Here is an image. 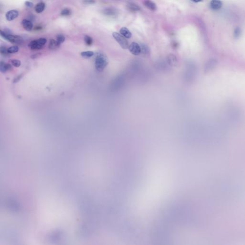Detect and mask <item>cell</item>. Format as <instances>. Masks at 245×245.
<instances>
[{
    "mask_svg": "<svg viewBox=\"0 0 245 245\" xmlns=\"http://www.w3.org/2000/svg\"><path fill=\"white\" fill-rule=\"evenodd\" d=\"M25 5L26 6L28 7L29 8L33 7L34 6V4L32 2H29V1H25Z\"/></svg>",
    "mask_w": 245,
    "mask_h": 245,
    "instance_id": "cell-25",
    "label": "cell"
},
{
    "mask_svg": "<svg viewBox=\"0 0 245 245\" xmlns=\"http://www.w3.org/2000/svg\"><path fill=\"white\" fill-rule=\"evenodd\" d=\"M0 53L1 54V55L3 56H7L9 55L10 54L8 51V48L5 46H1L0 48Z\"/></svg>",
    "mask_w": 245,
    "mask_h": 245,
    "instance_id": "cell-19",
    "label": "cell"
},
{
    "mask_svg": "<svg viewBox=\"0 0 245 245\" xmlns=\"http://www.w3.org/2000/svg\"><path fill=\"white\" fill-rule=\"evenodd\" d=\"M12 66L10 64H7L2 61L0 63V71L3 73H5L6 71L12 70Z\"/></svg>",
    "mask_w": 245,
    "mask_h": 245,
    "instance_id": "cell-9",
    "label": "cell"
},
{
    "mask_svg": "<svg viewBox=\"0 0 245 245\" xmlns=\"http://www.w3.org/2000/svg\"><path fill=\"white\" fill-rule=\"evenodd\" d=\"M113 37L116 41L119 44L121 47L123 49H126L129 48V43L124 37L117 32L113 33Z\"/></svg>",
    "mask_w": 245,
    "mask_h": 245,
    "instance_id": "cell-4",
    "label": "cell"
},
{
    "mask_svg": "<svg viewBox=\"0 0 245 245\" xmlns=\"http://www.w3.org/2000/svg\"><path fill=\"white\" fill-rule=\"evenodd\" d=\"M46 5L44 2H40L39 3H37V5H36L35 9L37 13H41L42 12H43V11L44 10L45 8Z\"/></svg>",
    "mask_w": 245,
    "mask_h": 245,
    "instance_id": "cell-16",
    "label": "cell"
},
{
    "mask_svg": "<svg viewBox=\"0 0 245 245\" xmlns=\"http://www.w3.org/2000/svg\"><path fill=\"white\" fill-rule=\"evenodd\" d=\"M94 54V52L91 51H83V52H81V53H80L81 56L84 58H90L93 56Z\"/></svg>",
    "mask_w": 245,
    "mask_h": 245,
    "instance_id": "cell-17",
    "label": "cell"
},
{
    "mask_svg": "<svg viewBox=\"0 0 245 245\" xmlns=\"http://www.w3.org/2000/svg\"><path fill=\"white\" fill-rule=\"evenodd\" d=\"M0 35L4 39L13 44H20L23 43L22 38L20 36L12 35L11 30H9V29L1 30Z\"/></svg>",
    "mask_w": 245,
    "mask_h": 245,
    "instance_id": "cell-1",
    "label": "cell"
},
{
    "mask_svg": "<svg viewBox=\"0 0 245 245\" xmlns=\"http://www.w3.org/2000/svg\"><path fill=\"white\" fill-rule=\"evenodd\" d=\"M117 10L114 8L109 7L104 9L103 13L105 15L107 16H114L117 14Z\"/></svg>",
    "mask_w": 245,
    "mask_h": 245,
    "instance_id": "cell-10",
    "label": "cell"
},
{
    "mask_svg": "<svg viewBox=\"0 0 245 245\" xmlns=\"http://www.w3.org/2000/svg\"><path fill=\"white\" fill-rule=\"evenodd\" d=\"M126 8L128 10L132 12H136L139 11L141 10V7L136 3L129 2L126 5Z\"/></svg>",
    "mask_w": 245,
    "mask_h": 245,
    "instance_id": "cell-8",
    "label": "cell"
},
{
    "mask_svg": "<svg viewBox=\"0 0 245 245\" xmlns=\"http://www.w3.org/2000/svg\"><path fill=\"white\" fill-rule=\"evenodd\" d=\"M120 33L121 35L126 39H130L132 37V34L130 31L128 30V29L125 27H123L122 28H121Z\"/></svg>",
    "mask_w": 245,
    "mask_h": 245,
    "instance_id": "cell-12",
    "label": "cell"
},
{
    "mask_svg": "<svg viewBox=\"0 0 245 245\" xmlns=\"http://www.w3.org/2000/svg\"><path fill=\"white\" fill-rule=\"evenodd\" d=\"M128 49L130 53L135 56H137L141 53L140 46L135 42H133L129 45Z\"/></svg>",
    "mask_w": 245,
    "mask_h": 245,
    "instance_id": "cell-5",
    "label": "cell"
},
{
    "mask_svg": "<svg viewBox=\"0 0 245 245\" xmlns=\"http://www.w3.org/2000/svg\"><path fill=\"white\" fill-rule=\"evenodd\" d=\"M71 13H72V11L71 10L70 8H66L61 11L60 15L62 17H68L71 15Z\"/></svg>",
    "mask_w": 245,
    "mask_h": 245,
    "instance_id": "cell-18",
    "label": "cell"
},
{
    "mask_svg": "<svg viewBox=\"0 0 245 245\" xmlns=\"http://www.w3.org/2000/svg\"><path fill=\"white\" fill-rule=\"evenodd\" d=\"M167 60L169 65L171 66L176 65L177 64V60L175 56L173 54H169L167 58Z\"/></svg>",
    "mask_w": 245,
    "mask_h": 245,
    "instance_id": "cell-14",
    "label": "cell"
},
{
    "mask_svg": "<svg viewBox=\"0 0 245 245\" xmlns=\"http://www.w3.org/2000/svg\"><path fill=\"white\" fill-rule=\"evenodd\" d=\"M65 37L63 35L58 34L56 36V41L60 45L62 44L65 41Z\"/></svg>",
    "mask_w": 245,
    "mask_h": 245,
    "instance_id": "cell-20",
    "label": "cell"
},
{
    "mask_svg": "<svg viewBox=\"0 0 245 245\" xmlns=\"http://www.w3.org/2000/svg\"><path fill=\"white\" fill-rule=\"evenodd\" d=\"M40 54V53H37L35 54V55H34L31 56L32 58H38L39 56V55Z\"/></svg>",
    "mask_w": 245,
    "mask_h": 245,
    "instance_id": "cell-27",
    "label": "cell"
},
{
    "mask_svg": "<svg viewBox=\"0 0 245 245\" xmlns=\"http://www.w3.org/2000/svg\"><path fill=\"white\" fill-rule=\"evenodd\" d=\"M22 74H21L19 75H18V76H17V77L15 78V79L13 80V83H17V82H19V81L21 80L22 77Z\"/></svg>",
    "mask_w": 245,
    "mask_h": 245,
    "instance_id": "cell-24",
    "label": "cell"
},
{
    "mask_svg": "<svg viewBox=\"0 0 245 245\" xmlns=\"http://www.w3.org/2000/svg\"><path fill=\"white\" fill-rule=\"evenodd\" d=\"M83 3L86 5H92L95 3V1H83Z\"/></svg>",
    "mask_w": 245,
    "mask_h": 245,
    "instance_id": "cell-26",
    "label": "cell"
},
{
    "mask_svg": "<svg viewBox=\"0 0 245 245\" xmlns=\"http://www.w3.org/2000/svg\"><path fill=\"white\" fill-rule=\"evenodd\" d=\"M60 45L58 43V42L56 41V40L51 39L49 41L48 48L50 49L55 50V49H58V48H60Z\"/></svg>",
    "mask_w": 245,
    "mask_h": 245,
    "instance_id": "cell-15",
    "label": "cell"
},
{
    "mask_svg": "<svg viewBox=\"0 0 245 245\" xmlns=\"http://www.w3.org/2000/svg\"><path fill=\"white\" fill-rule=\"evenodd\" d=\"M84 41L86 43V45L90 46L92 45V43H93V39L91 37L86 35V36H85Z\"/></svg>",
    "mask_w": 245,
    "mask_h": 245,
    "instance_id": "cell-21",
    "label": "cell"
},
{
    "mask_svg": "<svg viewBox=\"0 0 245 245\" xmlns=\"http://www.w3.org/2000/svg\"><path fill=\"white\" fill-rule=\"evenodd\" d=\"M19 51V48L17 46H11L8 48V51L9 54L15 53H17Z\"/></svg>",
    "mask_w": 245,
    "mask_h": 245,
    "instance_id": "cell-22",
    "label": "cell"
},
{
    "mask_svg": "<svg viewBox=\"0 0 245 245\" xmlns=\"http://www.w3.org/2000/svg\"><path fill=\"white\" fill-rule=\"evenodd\" d=\"M140 46L141 47V54H142V56L147 57L149 56L150 54V49L149 48V47L144 45V44H141Z\"/></svg>",
    "mask_w": 245,
    "mask_h": 245,
    "instance_id": "cell-13",
    "label": "cell"
},
{
    "mask_svg": "<svg viewBox=\"0 0 245 245\" xmlns=\"http://www.w3.org/2000/svg\"><path fill=\"white\" fill-rule=\"evenodd\" d=\"M12 65L15 67H19L21 66V61L18 60H11Z\"/></svg>",
    "mask_w": 245,
    "mask_h": 245,
    "instance_id": "cell-23",
    "label": "cell"
},
{
    "mask_svg": "<svg viewBox=\"0 0 245 245\" xmlns=\"http://www.w3.org/2000/svg\"><path fill=\"white\" fill-rule=\"evenodd\" d=\"M46 39L40 38L37 40L30 42L28 44V46L32 50H39L42 48L46 42Z\"/></svg>",
    "mask_w": 245,
    "mask_h": 245,
    "instance_id": "cell-3",
    "label": "cell"
},
{
    "mask_svg": "<svg viewBox=\"0 0 245 245\" xmlns=\"http://www.w3.org/2000/svg\"><path fill=\"white\" fill-rule=\"evenodd\" d=\"M23 27L27 31H31L33 28V23L27 19H24L21 23Z\"/></svg>",
    "mask_w": 245,
    "mask_h": 245,
    "instance_id": "cell-7",
    "label": "cell"
},
{
    "mask_svg": "<svg viewBox=\"0 0 245 245\" xmlns=\"http://www.w3.org/2000/svg\"><path fill=\"white\" fill-rule=\"evenodd\" d=\"M144 5L150 10L155 11L157 9L156 3L150 1H146L144 2Z\"/></svg>",
    "mask_w": 245,
    "mask_h": 245,
    "instance_id": "cell-11",
    "label": "cell"
},
{
    "mask_svg": "<svg viewBox=\"0 0 245 245\" xmlns=\"http://www.w3.org/2000/svg\"><path fill=\"white\" fill-rule=\"evenodd\" d=\"M18 15H19L18 11L15 10H12L9 11L8 12L6 13L5 17L8 21H11L16 19L18 17Z\"/></svg>",
    "mask_w": 245,
    "mask_h": 245,
    "instance_id": "cell-6",
    "label": "cell"
},
{
    "mask_svg": "<svg viewBox=\"0 0 245 245\" xmlns=\"http://www.w3.org/2000/svg\"><path fill=\"white\" fill-rule=\"evenodd\" d=\"M108 63V58L104 53L99 52L97 54L95 60V67L97 71H103L107 66Z\"/></svg>",
    "mask_w": 245,
    "mask_h": 245,
    "instance_id": "cell-2",
    "label": "cell"
}]
</instances>
